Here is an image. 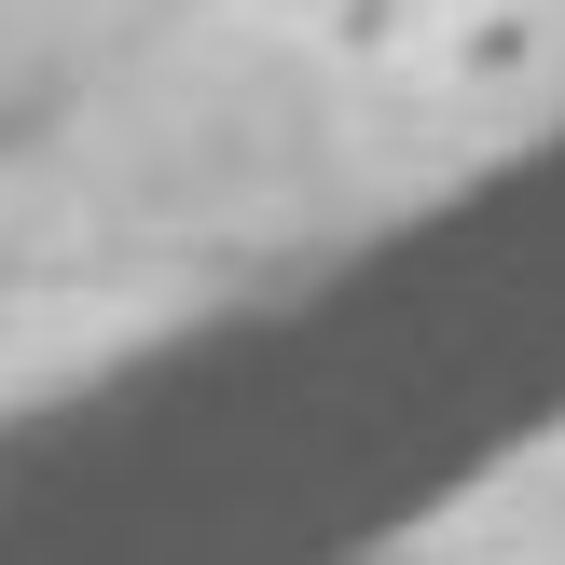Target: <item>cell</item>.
<instances>
[{"label": "cell", "instance_id": "obj_1", "mask_svg": "<svg viewBox=\"0 0 565 565\" xmlns=\"http://www.w3.org/2000/svg\"><path fill=\"white\" fill-rule=\"evenodd\" d=\"M552 55V14L539 0H483V14H456L428 42V97H497V83H524Z\"/></svg>", "mask_w": 565, "mask_h": 565}]
</instances>
